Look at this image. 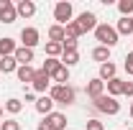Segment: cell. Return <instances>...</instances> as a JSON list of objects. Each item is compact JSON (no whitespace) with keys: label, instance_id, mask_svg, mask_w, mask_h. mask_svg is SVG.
<instances>
[{"label":"cell","instance_id":"5","mask_svg":"<svg viewBox=\"0 0 133 130\" xmlns=\"http://www.w3.org/2000/svg\"><path fill=\"white\" fill-rule=\"evenodd\" d=\"M54 18L59 20V26L72 23V3H66V0L56 3V5H54Z\"/></svg>","mask_w":133,"mask_h":130},{"label":"cell","instance_id":"30","mask_svg":"<svg viewBox=\"0 0 133 130\" xmlns=\"http://www.w3.org/2000/svg\"><path fill=\"white\" fill-rule=\"evenodd\" d=\"M123 95L133 97V82H125V84H123Z\"/></svg>","mask_w":133,"mask_h":130},{"label":"cell","instance_id":"26","mask_svg":"<svg viewBox=\"0 0 133 130\" xmlns=\"http://www.w3.org/2000/svg\"><path fill=\"white\" fill-rule=\"evenodd\" d=\"M118 10L123 13V18H128L133 13V0H120V3H118Z\"/></svg>","mask_w":133,"mask_h":130},{"label":"cell","instance_id":"36","mask_svg":"<svg viewBox=\"0 0 133 130\" xmlns=\"http://www.w3.org/2000/svg\"><path fill=\"white\" fill-rule=\"evenodd\" d=\"M131 23H133V18H131Z\"/></svg>","mask_w":133,"mask_h":130},{"label":"cell","instance_id":"7","mask_svg":"<svg viewBox=\"0 0 133 130\" xmlns=\"http://www.w3.org/2000/svg\"><path fill=\"white\" fill-rule=\"evenodd\" d=\"M31 87L36 89V92H46V89L51 87V77L44 71V69H38L36 77H33V82H31Z\"/></svg>","mask_w":133,"mask_h":130},{"label":"cell","instance_id":"34","mask_svg":"<svg viewBox=\"0 0 133 130\" xmlns=\"http://www.w3.org/2000/svg\"><path fill=\"white\" fill-rule=\"evenodd\" d=\"M0 117H3V105H0Z\"/></svg>","mask_w":133,"mask_h":130},{"label":"cell","instance_id":"9","mask_svg":"<svg viewBox=\"0 0 133 130\" xmlns=\"http://www.w3.org/2000/svg\"><path fill=\"white\" fill-rule=\"evenodd\" d=\"M21 41H23L26 49H33V46L38 44V31H36V28H23V31H21Z\"/></svg>","mask_w":133,"mask_h":130},{"label":"cell","instance_id":"28","mask_svg":"<svg viewBox=\"0 0 133 130\" xmlns=\"http://www.w3.org/2000/svg\"><path fill=\"white\" fill-rule=\"evenodd\" d=\"M0 130H21V122H18V120H5V122L0 125Z\"/></svg>","mask_w":133,"mask_h":130},{"label":"cell","instance_id":"6","mask_svg":"<svg viewBox=\"0 0 133 130\" xmlns=\"http://www.w3.org/2000/svg\"><path fill=\"white\" fill-rule=\"evenodd\" d=\"M16 18H18L16 5L10 0H0V20L3 23H16Z\"/></svg>","mask_w":133,"mask_h":130},{"label":"cell","instance_id":"16","mask_svg":"<svg viewBox=\"0 0 133 130\" xmlns=\"http://www.w3.org/2000/svg\"><path fill=\"white\" fill-rule=\"evenodd\" d=\"M79 61V51L77 49H64V54H62V64L69 69V66H74Z\"/></svg>","mask_w":133,"mask_h":130},{"label":"cell","instance_id":"14","mask_svg":"<svg viewBox=\"0 0 133 130\" xmlns=\"http://www.w3.org/2000/svg\"><path fill=\"white\" fill-rule=\"evenodd\" d=\"M16 41H13V38H8V36H5V38H0V59H3V56H13V54H16Z\"/></svg>","mask_w":133,"mask_h":130},{"label":"cell","instance_id":"1","mask_svg":"<svg viewBox=\"0 0 133 130\" xmlns=\"http://www.w3.org/2000/svg\"><path fill=\"white\" fill-rule=\"evenodd\" d=\"M49 97L54 99V105L59 102V105H72L74 102V97H77V92L69 87V84H54L49 92Z\"/></svg>","mask_w":133,"mask_h":130},{"label":"cell","instance_id":"22","mask_svg":"<svg viewBox=\"0 0 133 130\" xmlns=\"http://www.w3.org/2000/svg\"><path fill=\"white\" fill-rule=\"evenodd\" d=\"M49 38L54 41V44H62V41H64V26H59V23L51 26L49 28Z\"/></svg>","mask_w":133,"mask_h":130},{"label":"cell","instance_id":"17","mask_svg":"<svg viewBox=\"0 0 133 130\" xmlns=\"http://www.w3.org/2000/svg\"><path fill=\"white\" fill-rule=\"evenodd\" d=\"M16 74H18V79H21V82H28V84H31L33 77H36V69H33L31 64H28V66H18Z\"/></svg>","mask_w":133,"mask_h":130},{"label":"cell","instance_id":"25","mask_svg":"<svg viewBox=\"0 0 133 130\" xmlns=\"http://www.w3.org/2000/svg\"><path fill=\"white\" fill-rule=\"evenodd\" d=\"M5 110H8V112H13V115H18L21 110H23V102L13 97V99H8V102H5Z\"/></svg>","mask_w":133,"mask_h":130},{"label":"cell","instance_id":"37","mask_svg":"<svg viewBox=\"0 0 133 130\" xmlns=\"http://www.w3.org/2000/svg\"><path fill=\"white\" fill-rule=\"evenodd\" d=\"M128 130H133V128H128Z\"/></svg>","mask_w":133,"mask_h":130},{"label":"cell","instance_id":"4","mask_svg":"<svg viewBox=\"0 0 133 130\" xmlns=\"http://www.w3.org/2000/svg\"><path fill=\"white\" fill-rule=\"evenodd\" d=\"M74 26H77V31H79V36H82V33L97 28V18H95V13H87V10H84L82 16L74 20Z\"/></svg>","mask_w":133,"mask_h":130},{"label":"cell","instance_id":"21","mask_svg":"<svg viewBox=\"0 0 133 130\" xmlns=\"http://www.w3.org/2000/svg\"><path fill=\"white\" fill-rule=\"evenodd\" d=\"M92 59L100 61V64H108V61H110V49H108V46H97V49L92 51Z\"/></svg>","mask_w":133,"mask_h":130},{"label":"cell","instance_id":"11","mask_svg":"<svg viewBox=\"0 0 133 130\" xmlns=\"http://www.w3.org/2000/svg\"><path fill=\"white\" fill-rule=\"evenodd\" d=\"M44 120H46L54 130H64L66 128V115H62V112H51V115H46Z\"/></svg>","mask_w":133,"mask_h":130},{"label":"cell","instance_id":"27","mask_svg":"<svg viewBox=\"0 0 133 130\" xmlns=\"http://www.w3.org/2000/svg\"><path fill=\"white\" fill-rule=\"evenodd\" d=\"M59 66H62V61H56V59H46V61H44V71L51 77V74H54Z\"/></svg>","mask_w":133,"mask_h":130},{"label":"cell","instance_id":"33","mask_svg":"<svg viewBox=\"0 0 133 130\" xmlns=\"http://www.w3.org/2000/svg\"><path fill=\"white\" fill-rule=\"evenodd\" d=\"M125 71H128V74H133V64H125Z\"/></svg>","mask_w":133,"mask_h":130},{"label":"cell","instance_id":"35","mask_svg":"<svg viewBox=\"0 0 133 130\" xmlns=\"http://www.w3.org/2000/svg\"><path fill=\"white\" fill-rule=\"evenodd\" d=\"M131 117H133V105H131Z\"/></svg>","mask_w":133,"mask_h":130},{"label":"cell","instance_id":"31","mask_svg":"<svg viewBox=\"0 0 133 130\" xmlns=\"http://www.w3.org/2000/svg\"><path fill=\"white\" fill-rule=\"evenodd\" d=\"M38 130H54V128H51L49 122H46V120H44V122H38Z\"/></svg>","mask_w":133,"mask_h":130},{"label":"cell","instance_id":"20","mask_svg":"<svg viewBox=\"0 0 133 130\" xmlns=\"http://www.w3.org/2000/svg\"><path fill=\"white\" fill-rule=\"evenodd\" d=\"M51 82H54V84H66V82H69V69L62 64L54 74H51Z\"/></svg>","mask_w":133,"mask_h":130},{"label":"cell","instance_id":"15","mask_svg":"<svg viewBox=\"0 0 133 130\" xmlns=\"http://www.w3.org/2000/svg\"><path fill=\"white\" fill-rule=\"evenodd\" d=\"M123 84H125V82L118 79V77H115V79H110V82H105V87H108V95L118 99V95H123Z\"/></svg>","mask_w":133,"mask_h":130},{"label":"cell","instance_id":"13","mask_svg":"<svg viewBox=\"0 0 133 130\" xmlns=\"http://www.w3.org/2000/svg\"><path fill=\"white\" fill-rule=\"evenodd\" d=\"M36 110H38L41 115H51V112H54V99H51L49 95L38 97V99H36Z\"/></svg>","mask_w":133,"mask_h":130},{"label":"cell","instance_id":"29","mask_svg":"<svg viewBox=\"0 0 133 130\" xmlns=\"http://www.w3.org/2000/svg\"><path fill=\"white\" fill-rule=\"evenodd\" d=\"M87 130H105L100 120H87Z\"/></svg>","mask_w":133,"mask_h":130},{"label":"cell","instance_id":"2","mask_svg":"<svg viewBox=\"0 0 133 130\" xmlns=\"http://www.w3.org/2000/svg\"><path fill=\"white\" fill-rule=\"evenodd\" d=\"M95 38H97L102 46H108V49H113L118 44V31L113 26H108V23H97V28H95Z\"/></svg>","mask_w":133,"mask_h":130},{"label":"cell","instance_id":"8","mask_svg":"<svg viewBox=\"0 0 133 130\" xmlns=\"http://www.w3.org/2000/svg\"><path fill=\"white\" fill-rule=\"evenodd\" d=\"M105 95V82L102 79H92V82H87V97L90 99H97Z\"/></svg>","mask_w":133,"mask_h":130},{"label":"cell","instance_id":"19","mask_svg":"<svg viewBox=\"0 0 133 130\" xmlns=\"http://www.w3.org/2000/svg\"><path fill=\"white\" fill-rule=\"evenodd\" d=\"M18 69V61L13 56H3L0 59V74H10V71H16Z\"/></svg>","mask_w":133,"mask_h":130},{"label":"cell","instance_id":"32","mask_svg":"<svg viewBox=\"0 0 133 130\" xmlns=\"http://www.w3.org/2000/svg\"><path fill=\"white\" fill-rule=\"evenodd\" d=\"M125 64H133V51L128 54V56H125Z\"/></svg>","mask_w":133,"mask_h":130},{"label":"cell","instance_id":"12","mask_svg":"<svg viewBox=\"0 0 133 130\" xmlns=\"http://www.w3.org/2000/svg\"><path fill=\"white\" fill-rule=\"evenodd\" d=\"M16 13L23 16V18H31L33 13H36V3H33V0H21L16 5Z\"/></svg>","mask_w":133,"mask_h":130},{"label":"cell","instance_id":"24","mask_svg":"<svg viewBox=\"0 0 133 130\" xmlns=\"http://www.w3.org/2000/svg\"><path fill=\"white\" fill-rule=\"evenodd\" d=\"M46 54H49V59H56L59 54H64V46L54 44V41H46Z\"/></svg>","mask_w":133,"mask_h":130},{"label":"cell","instance_id":"10","mask_svg":"<svg viewBox=\"0 0 133 130\" xmlns=\"http://www.w3.org/2000/svg\"><path fill=\"white\" fill-rule=\"evenodd\" d=\"M13 59H16L21 66H28V64L33 61V49H26V46H21V49H16Z\"/></svg>","mask_w":133,"mask_h":130},{"label":"cell","instance_id":"18","mask_svg":"<svg viewBox=\"0 0 133 130\" xmlns=\"http://www.w3.org/2000/svg\"><path fill=\"white\" fill-rule=\"evenodd\" d=\"M100 79H102V82L115 79V64H113V61H108V64H100Z\"/></svg>","mask_w":133,"mask_h":130},{"label":"cell","instance_id":"3","mask_svg":"<svg viewBox=\"0 0 133 130\" xmlns=\"http://www.w3.org/2000/svg\"><path fill=\"white\" fill-rule=\"evenodd\" d=\"M95 102V110L97 112H105V115H118L120 112V102L115 97H110V95H102V97L92 99Z\"/></svg>","mask_w":133,"mask_h":130},{"label":"cell","instance_id":"23","mask_svg":"<svg viewBox=\"0 0 133 130\" xmlns=\"http://www.w3.org/2000/svg\"><path fill=\"white\" fill-rule=\"evenodd\" d=\"M118 36H120V33H125V36H131L133 33V23H131V18H120V20H118Z\"/></svg>","mask_w":133,"mask_h":130}]
</instances>
